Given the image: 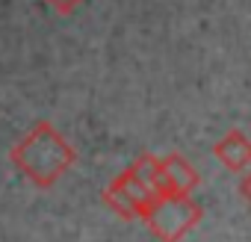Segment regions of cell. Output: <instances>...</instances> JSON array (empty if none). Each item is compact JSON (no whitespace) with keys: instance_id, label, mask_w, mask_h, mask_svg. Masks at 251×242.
<instances>
[{"instance_id":"cell-1","label":"cell","mask_w":251,"mask_h":242,"mask_svg":"<svg viewBox=\"0 0 251 242\" xmlns=\"http://www.w3.org/2000/svg\"><path fill=\"white\" fill-rule=\"evenodd\" d=\"M12 166L21 177H27L39 189L56 186L68 169L77 163L74 145L50 124V121H36V124L12 145L9 151Z\"/></svg>"},{"instance_id":"cell-2","label":"cell","mask_w":251,"mask_h":242,"mask_svg":"<svg viewBox=\"0 0 251 242\" xmlns=\"http://www.w3.org/2000/svg\"><path fill=\"white\" fill-rule=\"evenodd\" d=\"M204 218V207L192 201V195H177V192H157L148 213L142 216L145 227L160 239V242H180L198 221Z\"/></svg>"},{"instance_id":"cell-3","label":"cell","mask_w":251,"mask_h":242,"mask_svg":"<svg viewBox=\"0 0 251 242\" xmlns=\"http://www.w3.org/2000/svg\"><path fill=\"white\" fill-rule=\"evenodd\" d=\"M154 195H157V192H151L145 183H139L127 169H124L118 177H112V180L103 186V204H106L115 216L127 218V221L142 218V216L148 213Z\"/></svg>"},{"instance_id":"cell-4","label":"cell","mask_w":251,"mask_h":242,"mask_svg":"<svg viewBox=\"0 0 251 242\" xmlns=\"http://www.w3.org/2000/svg\"><path fill=\"white\" fill-rule=\"evenodd\" d=\"M160 174H163V192H177V195H192V189L201 183L198 169L183 157V154H169L160 160Z\"/></svg>"},{"instance_id":"cell-5","label":"cell","mask_w":251,"mask_h":242,"mask_svg":"<svg viewBox=\"0 0 251 242\" xmlns=\"http://www.w3.org/2000/svg\"><path fill=\"white\" fill-rule=\"evenodd\" d=\"M213 157L233 174H242L251 166V139L242 130H230L225 133L216 145H213Z\"/></svg>"},{"instance_id":"cell-6","label":"cell","mask_w":251,"mask_h":242,"mask_svg":"<svg viewBox=\"0 0 251 242\" xmlns=\"http://www.w3.org/2000/svg\"><path fill=\"white\" fill-rule=\"evenodd\" d=\"M139 183H145L151 192H163V174H160V157L154 154H139L136 163L127 169Z\"/></svg>"},{"instance_id":"cell-7","label":"cell","mask_w":251,"mask_h":242,"mask_svg":"<svg viewBox=\"0 0 251 242\" xmlns=\"http://www.w3.org/2000/svg\"><path fill=\"white\" fill-rule=\"evenodd\" d=\"M45 3H48L50 9H56L59 15H71V12L83 3V0H45Z\"/></svg>"},{"instance_id":"cell-8","label":"cell","mask_w":251,"mask_h":242,"mask_svg":"<svg viewBox=\"0 0 251 242\" xmlns=\"http://www.w3.org/2000/svg\"><path fill=\"white\" fill-rule=\"evenodd\" d=\"M239 195L245 198V204L251 207V166L242 171V180H239Z\"/></svg>"}]
</instances>
